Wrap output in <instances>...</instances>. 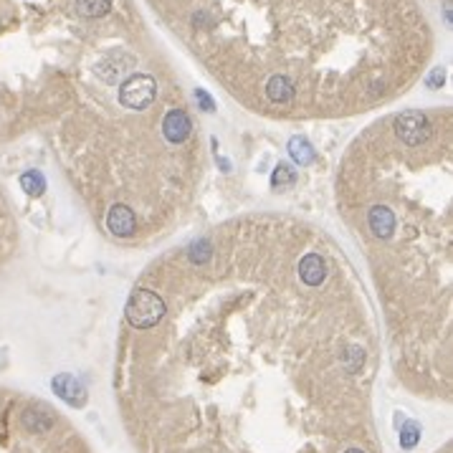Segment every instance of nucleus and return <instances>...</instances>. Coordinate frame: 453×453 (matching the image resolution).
Masks as SVG:
<instances>
[{
	"label": "nucleus",
	"mask_w": 453,
	"mask_h": 453,
	"mask_svg": "<svg viewBox=\"0 0 453 453\" xmlns=\"http://www.w3.org/2000/svg\"><path fill=\"white\" fill-rule=\"evenodd\" d=\"M438 84H443V71H441V69H436V71L428 76V87H438Z\"/></svg>",
	"instance_id": "nucleus-18"
},
{
	"label": "nucleus",
	"mask_w": 453,
	"mask_h": 453,
	"mask_svg": "<svg viewBox=\"0 0 453 453\" xmlns=\"http://www.w3.org/2000/svg\"><path fill=\"white\" fill-rule=\"evenodd\" d=\"M289 155H291V160H294L299 167L311 165V162H314V157H317L314 147H311L304 137H291V139H289Z\"/></svg>",
	"instance_id": "nucleus-11"
},
{
	"label": "nucleus",
	"mask_w": 453,
	"mask_h": 453,
	"mask_svg": "<svg viewBox=\"0 0 453 453\" xmlns=\"http://www.w3.org/2000/svg\"><path fill=\"white\" fill-rule=\"evenodd\" d=\"M21 420H23V428L31 433H46L53 425V416L46 408H41V405H31V408L23 410Z\"/></svg>",
	"instance_id": "nucleus-9"
},
{
	"label": "nucleus",
	"mask_w": 453,
	"mask_h": 453,
	"mask_svg": "<svg viewBox=\"0 0 453 453\" xmlns=\"http://www.w3.org/2000/svg\"><path fill=\"white\" fill-rule=\"evenodd\" d=\"M210 256H213V248H210L208 241H198V243L190 248V261H193V264H205Z\"/></svg>",
	"instance_id": "nucleus-16"
},
{
	"label": "nucleus",
	"mask_w": 453,
	"mask_h": 453,
	"mask_svg": "<svg viewBox=\"0 0 453 453\" xmlns=\"http://www.w3.org/2000/svg\"><path fill=\"white\" fill-rule=\"evenodd\" d=\"M395 135L400 137V142L410 144V147H418V144H423L433 135V124L425 112L408 109V112H403L395 119Z\"/></svg>",
	"instance_id": "nucleus-3"
},
{
	"label": "nucleus",
	"mask_w": 453,
	"mask_h": 453,
	"mask_svg": "<svg viewBox=\"0 0 453 453\" xmlns=\"http://www.w3.org/2000/svg\"><path fill=\"white\" fill-rule=\"evenodd\" d=\"M345 453H365L362 448H350V451H345Z\"/></svg>",
	"instance_id": "nucleus-19"
},
{
	"label": "nucleus",
	"mask_w": 453,
	"mask_h": 453,
	"mask_svg": "<svg viewBox=\"0 0 453 453\" xmlns=\"http://www.w3.org/2000/svg\"><path fill=\"white\" fill-rule=\"evenodd\" d=\"M299 276L307 287H319L324 279H327V264L319 253H307L302 261H299Z\"/></svg>",
	"instance_id": "nucleus-8"
},
{
	"label": "nucleus",
	"mask_w": 453,
	"mask_h": 453,
	"mask_svg": "<svg viewBox=\"0 0 453 453\" xmlns=\"http://www.w3.org/2000/svg\"><path fill=\"white\" fill-rule=\"evenodd\" d=\"M367 225L377 238H390L395 230V213L388 205H375L367 213Z\"/></svg>",
	"instance_id": "nucleus-7"
},
{
	"label": "nucleus",
	"mask_w": 453,
	"mask_h": 453,
	"mask_svg": "<svg viewBox=\"0 0 453 453\" xmlns=\"http://www.w3.org/2000/svg\"><path fill=\"white\" fill-rule=\"evenodd\" d=\"M294 182H296V170H291V165L279 162V165L273 167L271 187H276V190H289V187H294Z\"/></svg>",
	"instance_id": "nucleus-13"
},
{
	"label": "nucleus",
	"mask_w": 453,
	"mask_h": 453,
	"mask_svg": "<svg viewBox=\"0 0 453 453\" xmlns=\"http://www.w3.org/2000/svg\"><path fill=\"white\" fill-rule=\"evenodd\" d=\"M195 99L200 101L205 112H213V109H216V104H213V99L208 96V92H205V89H195Z\"/></svg>",
	"instance_id": "nucleus-17"
},
{
	"label": "nucleus",
	"mask_w": 453,
	"mask_h": 453,
	"mask_svg": "<svg viewBox=\"0 0 453 453\" xmlns=\"http://www.w3.org/2000/svg\"><path fill=\"white\" fill-rule=\"evenodd\" d=\"M157 96V81L152 79L150 74H132L130 79H124V84L119 87V101L127 109H139L150 107Z\"/></svg>",
	"instance_id": "nucleus-2"
},
{
	"label": "nucleus",
	"mask_w": 453,
	"mask_h": 453,
	"mask_svg": "<svg viewBox=\"0 0 453 453\" xmlns=\"http://www.w3.org/2000/svg\"><path fill=\"white\" fill-rule=\"evenodd\" d=\"M165 299L152 291V289H137L132 291L130 299H127V307H124V314H127V322L135 327V330H150L160 319L165 317Z\"/></svg>",
	"instance_id": "nucleus-1"
},
{
	"label": "nucleus",
	"mask_w": 453,
	"mask_h": 453,
	"mask_svg": "<svg viewBox=\"0 0 453 453\" xmlns=\"http://www.w3.org/2000/svg\"><path fill=\"white\" fill-rule=\"evenodd\" d=\"M190 130H193V122H190V117L182 109H170L165 114V119H162V132H165L167 142L173 144L185 142L187 137H190Z\"/></svg>",
	"instance_id": "nucleus-6"
},
{
	"label": "nucleus",
	"mask_w": 453,
	"mask_h": 453,
	"mask_svg": "<svg viewBox=\"0 0 453 453\" xmlns=\"http://www.w3.org/2000/svg\"><path fill=\"white\" fill-rule=\"evenodd\" d=\"M21 187H23V190H26L28 195H33V198L44 195V190H46V178H44V173H38V170H26V173L21 175Z\"/></svg>",
	"instance_id": "nucleus-14"
},
{
	"label": "nucleus",
	"mask_w": 453,
	"mask_h": 453,
	"mask_svg": "<svg viewBox=\"0 0 453 453\" xmlns=\"http://www.w3.org/2000/svg\"><path fill=\"white\" fill-rule=\"evenodd\" d=\"M418 441H420V425L408 420V423L403 425V431H400V446H403L405 451H410V448H416Z\"/></svg>",
	"instance_id": "nucleus-15"
},
{
	"label": "nucleus",
	"mask_w": 453,
	"mask_h": 453,
	"mask_svg": "<svg viewBox=\"0 0 453 453\" xmlns=\"http://www.w3.org/2000/svg\"><path fill=\"white\" fill-rule=\"evenodd\" d=\"M51 388H53V393H56L64 403L74 405V408H81V405L87 403V388H84L79 377H74L71 373L56 375V377L51 380Z\"/></svg>",
	"instance_id": "nucleus-4"
},
{
	"label": "nucleus",
	"mask_w": 453,
	"mask_h": 453,
	"mask_svg": "<svg viewBox=\"0 0 453 453\" xmlns=\"http://www.w3.org/2000/svg\"><path fill=\"white\" fill-rule=\"evenodd\" d=\"M266 94L273 104H287V101L294 99V84L284 74H273L266 84Z\"/></svg>",
	"instance_id": "nucleus-10"
},
{
	"label": "nucleus",
	"mask_w": 453,
	"mask_h": 453,
	"mask_svg": "<svg viewBox=\"0 0 453 453\" xmlns=\"http://www.w3.org/2000/svg\"><path fill=\"white\" fill-rule=\"evenodd\" d=\"M74 8L81 18H101L109 13L112 0H74Z\"/></svg>",
	"instance_id": "nucleus-12"
},
{
	"label": "nucleus",
	"mask_w": 453,
	"mask_h": 453,
	"mask_svg": "<svg viewBox=\"0 0 453 453\" xmlns=\"http://www.w3.org/2000/svg\"><path fill=\"white\" fill-rule=\"evenodd\" d=\"M107 228L119 238H130L137 230V218L130 205H124V203L112 205L107 213Z\"/></svg>",
	"instance_id": "nucleus-5"
}]
</instances>
